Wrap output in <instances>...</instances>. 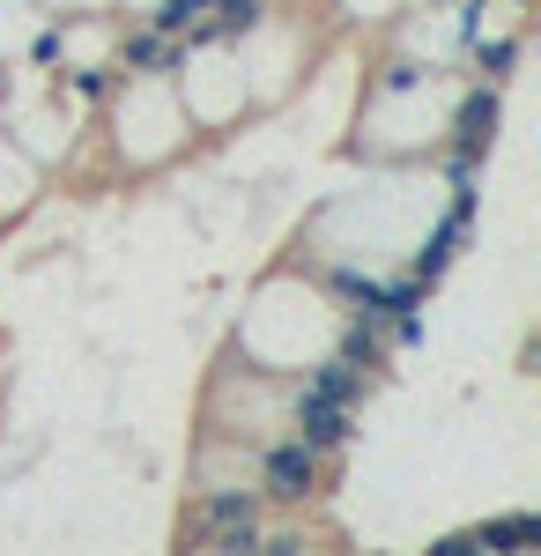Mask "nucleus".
I'll return each instance as SVG.
<instances>
[{"instance_id":"1","label":"nucleus","mask_w":541,"mask_h":556,"mask_svg":"<svg viewBox=\"0 0 541 556\" xmlns=\"http://www.w3.org/2000/svg\"><path fill=\"white\" fill-rule=\"evenodd\" d=\"M349 393H356V371H349V364H327L319 379L297 393V430H304L312 445H334V438L349 430Z\"/></svg>"},{"instance_id":"2","label":"nucleus","mask_w":541,"mask_h":556,"mask_svg":"<svg viewBox=\"0 0 541 556\" xmlns=\"http://www.w3.org/2000/svg\"><path fill=\"white\" fill-rule=\"evenodd\" d=\"M201 542L209 549H252L260 542V505H252L246 490H223L201 505Z\"/></svg>"},{"instance_id":"3","label":"nucleus","mask_w":541,"mask_h":556,"mask_svg":"<svg viewBox=\"0 0 541 556\" xmlns=\"http://www.w3.org/2000/svg\"><path fill=\"white\" fill-rule=\"evenodd\" d=\"M267 482H275V497H282V505H304V497H312V482H319V445H312V438L275 445V453H267Z\"/></svg>"},{"instance_id":"4","label":"nucleus","mask_w":541,"mask_h":556,"mask_svg":"<svg viewBox=\"0 0 541 556\" xmlns=\"http://www.w3.org/2000/svg\"><path fill=\"white\" fill-rule=\"evenodd\" d=\"M201 8H209V0H164V8H156V23H164V30H186Z\"/></svg>"}]
</instances>
